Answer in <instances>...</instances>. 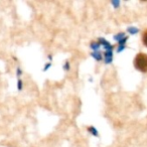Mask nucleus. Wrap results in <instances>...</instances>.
<instances>
[{"mask_svg":"<svg viewBox=\"0 0 147 147\" xmlns=\"http://www.w3.org/2000/svg\"><path fill=\"white\" fill-rule=\"evenodd\" d=\"M87 131H88V132L90 133L91 135H93V136H95V137H98L99 136V132H98V130H97L96 127H94V126L87 127Z\"/></svg>","mask_w":147,"mask_h":147,"instance_id":"nucleus-6","label":"nucleus"},{"mask_svg":"<svg viewBox=\"0 0 147 147\" xmlns=\"http://www.w3.org/2000/svg\"><path fill=\"white\" fill-rule=\"evenodd\" d=\"M63 69L65 71H69L71 69V63H69V61H65V63L63 65Z\"/></svg>","mask_w":147,"mask_h":147,"instance_id":"nucleus-7","label":"nucleus"},{"mask_svg":"<svg viewBox=\"0 0 147 147\" xmlns=\"http://www.w3.org/2000/svg\"><path fill=\"white\" fill-rule=\"evenodd\" d=\"M123 38H124V33H123V32L118 33V34H116V35L114 36V39H115V40L118 41V42L121 40V39H123Z\"/></svg>","mask_w":147,"mask_h":147,"instance_id":"nucleus-9","label":"nucleus"},{"mask_svg":"<svg viewBox=\"0 0 147 147\" xmlns=\"http://www.w3.org/2000/svg\"><path fill=\"white\" fill-rule=\"evenodd\" d=\"M47 57H49V61L51 63V61H53V55H47Z\"/></svg>","mask_w":147,"mask_h":147,"instance_id":"nucleus-13","label":"nucleus"},{"mask_svg":"<svg viewBox=\"0 0 147 147\" xmlns=\"http://www.w3.org/2000/svg\"><path fill=\"white\" fill-rule=\"evenodd\" d=\"M17 89H18V91H22L23 89V81L21 79L17 80Z\"/></svg>","mask_w":147,"mask_h":147,"instance_id":"nucleus-10","label":"nucleus"},{"mask_svg":"<svg viewBox=\"0 0 147 147\" xmlns=\"http://www.w3.org/2000/svg\"><path fill=\"white\" fill-rule=\"evenodd\" d=\"M98 41L100 42L101 45L104 47V49H106V51H113V45H111L110 43L108 42L107 39L103 38V37H100V38L98 39Z\"/></svg>","mask_w":147,"mask_h":147,"instance_id":"nucleus-2","label":"nucleus"},{"mask_svg":"<svg viewBox=\"0 0 147 147\" xmlns=\"http://www.w3.org/2000/svg\"><path fill=\"white\" fill-rule=\"evenodd\" d=\"M113 61V51H106L104 53V61L109 63Z\"/></svg>","mask_w":147,"mask_h":147,"instance_id":"nucleus-3","label":"nucleus"},{"mask_svg":"<svg viewBox=\"0 0 147 147\" xmlns=\"http://www.w3.org/2000/svg\"><path fill=\"white\" fill-rule=\"evenodd\" d=\"M134 67L136 69L140 71L141 73H147V55L140 53L134 59Z\"/></svg>","mask_w":147,"mask_h":147,"instance_id":"nucleus-1","label":"nucleus"},{"mask_svg":"<svg viewBox=\"0 0 147 147\" xmlns=\"http://www.w3.org/2000/svg\"><path fill=\"white\" fill-rule=\"evenodd\" d=\"M91 57H93L94 59H96V61H102L103 59V55H102V53H101L100 51H92L91 53Z\"/></svg>","mask_w":147,"mask_h":147,"instance_id":"nucleus-5","label":"nucleus"},{"mask_svg":"<svg viewBox=\"0 0 147 147\" xmlns=\"http://www.w3.org/2000/svg\"><path fill=\"white\" fill-rule=\"evenodd\" d=\"M112 4H113V5H115V6H118L119 2H116V1H112Z\"/></svg>","mask_w":147,"mask_h":147,"instance_id":"nucleus-14","label":"nucleus"},{"mask_svg":"<svg viewBox=\"0 0 147 147\" xmlns=\"http://www.w3.org/2000/svg\"><path fill=\"white\" fill-rule=\"evenodd\" d=\"M142 42L145 47H147V29H145L143 31V34H142Z\"/></svg>","mask_w":147,"mask_h":147,"instance_id":"nucleus-8","label":"nucleus"},{"mask_svg":"<svg viewBox=\"0 0 147 147\" xmlns=\"http://www.w3.org/2000/svg\"><path fill=\"white\" fill-rule=\"evenodd\" d=\"M22 74H23V71L21 69V67H17V69H16V76L18 77V79H20V77L22 76Z\"/></svg>","mask_w":147,"mask_h":147,"instance_id":"nucleus-12","label":"nucleus"},{"mask_svg":"<svg viewBox=\"0 0 147 147\" xmlns=\"http://www.w3.org/2000/svg\"><path fill=\"white\" fill-rule=\"evenodd\" d=\"M51 61H47V63H45V65H43L42 71H47V69H51Z\"/></svg>","mask_w":147,"mask_h":147,"instance_id":"nucleus-11","label":"nucleus"},{"mask_svg":"<svg viewBox=\"0 0 147 147\" xmlns=\"http://www.w3.org/2000/svg\"><path fill=\"white\" fill-rule=\"evenodd\" d=\"M100 47H101V45H100V42H99L98 40H93V41H91V43H90V49H92L93 51H98L99 49H100Z\"/></svg>","mask_w":147,"mask_h":147,"instance_id":"nucleus-4","label":"nucleus"}]
</instances>
